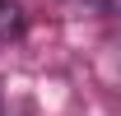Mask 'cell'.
<instances>
[{
	"label": "cell",
	"instance_id": "6da1fadb",
	"mask_svg": "<svg viewBox=\"0 0 121 116\" xmlns=\"http://www.w3.org/2000/svg\"><path fill=\"white\" fill-rule=\"evenodd\" d=\"M23 28V14H19L14 0H0V37H14V33Z\"/></svg>",
	"mask_w": 121,
	"mask_h": 116
}]
</instances>
